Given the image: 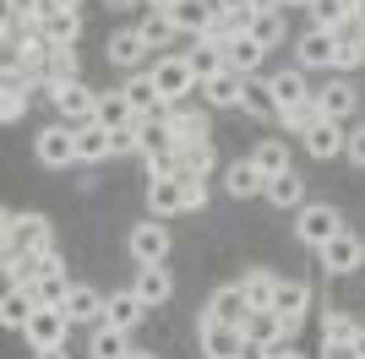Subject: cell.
I'll list each match as a JSON object with an SVG mask.
<instances>
[{"label":"cell","instance_id":"6da1fadb","mask_svg":"<svg viewBox=\"0 0 365 359\" xmlns=\"http://www.w3.org/2000/svg\"><path fill=\"white\" fill-rule=\"evenodd\" d=\"M148 76H153V88H158L164 104H180V98L202 93V82H197V71H191V60H185V55H158Z\"/></svg>","mask_w":365,"mask_h":359},{"label":"cell","instance_id":"7a4b0ae2","mask_svg":"<svg viewBox=\"0 0 365 359\" xmlns=\"http://www.w3.org/2000/svg\"><path fill=\"white\" fill-rule=\"evenodd\" d=\"M38 251H49V218L6 212V256H38Z\"/></svg>","mask_w":365,"mask_h":359},{"label":"cell","instance_id":"3957f363","mask_svg":"<svg viewBox=\"0 0 365 359\" xmlns=\"http://www.w3.org/2000/svg\"><path fill=\"white\" fill-rule=\"evenodd\" d=\"M338 229H344V212L327 207V202H305L300 218H294V234H300V245H311V251H322Z\"/></svg>","mask_w":365,"mask_h":359},{"label":"cell","instance_id":"277c9868","mask_svg":"<svg viewBox=\"0 0 365 359\" xmlns=\"http://www.w3.org/2000/svg\"><path fill=\"white\" fill-rule=\"evenodd\" d=\"M66 332H71V316H66V305H38V311L28 316V327H22V338H28L33 348H61Z\"/></svg>","mask_w":365,"mask_h":359},{"label":"cell","instance_id":"5b68a950","mask_svg":"<svg viewBox=\"0 0 365 359\" xmlns=\"http://www.w3.org/2000/svg\"><path fill=\"white\" fill-rule=\"evenodd\" d=\"M125 251H131V261H137V267H158V261L169 256V229H164V218L137 224V229H131V239H125Z\"/></svg>","mask_w":365,"mask_h":359},{"label":"cell","instance_id":"8992f818","mask_svg":"<svg viewBox=\"0 0 365 359\" xmlns=\"http://www.w3.org/2000/svg\"><path fill=\"white\" fill-rule=\"evenodd\" d=\"M33 152H38V164L44 169H66V164H76V125H44L38 131V142H33Z\"/></svg>","mask_w":365,"mask_h":359},{"label":"cell","instance_id":"52a82bcc","mask_svg":"<svg viewBox=\"0 0 365 359\" xmlns=\"http://www.w3.org/2000/svg\"><path fill=\"white\" fill-rule=\"evenodd\" d=\"M294 49H300V71H333V60H338V33H333V28H305Z\"/></svg>","mask_w":365,"mask_h":359},{"label":"cell","instance_id":"ba28073f","mask_svg":"<svg viewBox=\"0 0 365 359\" xmlns=\"http://www.w3.org/2000/svg\"><path fill=\"white\" fill-rule=\"evenodd\" d=\"M49 104L61 109L66 125H88V120H98V93H88L82 82H71V88H49Z\"/></svg>","mask_w":365,"mask_h":359},{"label":"cell","instance_id":"9c48e42d","mask_svg":"<svg viewBox=\"0 0 365 359\" xmlns=\"http://www.w3.org/2000/svg\"><path fill=\"white\" fill-rule=\"evenodd\" d=\"M245 316H251V299H245V288H240V283H224L213 299H207L202 321H218V327H245Z\"/></svg>","mask_w":365,"mask_h":359},{"label":"cell","instance_id":"30bf717a","mask_svg":"<svg viewBox=\"0 0 365 359\" xmlns=\"http://www.w3.org/2000/svg\"><path fill=\"white\" fill-rule=\"evenodd\" d=\"M317 256H322V267H327V272H354V267H365V239L349 234V229H338Z\"/></svg>","mask_w":365,"mask_h":359},{"label":"cell","instance_id":"8fae6325","mask_svg":"<svg viewBox=\"0 0 365 359\" xmlns=\"http://www.w3.org/2000/svg\"><path fill=\"white\" fill-rule=\"evenodd\" d=\"M300 142H305V152H311V158H322V164H327V158H338V152L349 147V131H344V120H327V115H322L317 125L300 136Z\"/></svg>","mask_w":365,"mask_h":359},{"label":"cell","instance_id":"7c38bea8","mask_svg":"<svg viewBox=\"0 0 365 359\" xmlns=\"http://www.w3.org/2000/svg\"><path fill=\"white\" fill-rule=\"evenodd\" d=\"M273 311H278V321H284V332H300V321H305V311H311V288L305 283H284V278H278V294H273Z\"/></svg>","mask_w":365,"mask_h":359},{"label":"cell","instance_id":"4fadbf2b","mask_svg":"<svg viewBox=\"0 0 365 359\" xmlns=\"http://www.w3.org/2000/svg\"><path fill=\"white\" fill-rule=\"evenodd\" d=\"M148 212H153V218H175V212H185L180 175H148Z\"/></svg>","mask_w":365,"mask_h":359},{"label":"cell","instance_id":"5bb4252c","mask_svg":"<svg viewBox=\"0 0 365 359\" xmlns=\"http://www.w3.org/2000/svg\"><path fill=\"white\" fill-rule=\"evenodd\" d=\"M104 158H115V131H104L98 120L76 125V164H104Z\"/></svg>","mask_w":365,"mask_h":359},{"label":"cell","instance_id":"9a60e30c","mask_svg":"<svg viewBox=\"0 0 365 359\" xmlns=\"http://www.w3.org/2000/svg\"><path fill=\"white\" fill-rule=\"evenodd\" d=\"M38 33H44L55 49H71L76 38H82V11H61V6H49V11L38 16Z\"/></svg>","mask_w":365,"mask_h":359},{"label":"cell","instance_id":"2e32d148","mask_svg":"<svg viewBox=\"0 0 365 359\" xmlns=\"http://www.w3.org/2000/svg\"><path fill=\"white\" fill-rule=\"evenodd\" d=\"M197 332H202V354H207V359H240V343H245V332H240V327L197 321Z\"/></svg>","mask_w":365,"mask_h":359},{"label":"cell","instance_id":"e0dca14e","mask_svg":"<svg viewBox=\"0 0 365 359\" xmlns=\"http://www.w3.org/2000/svg\"><path fill=\"white\" fill-rule=\"evenodd\" d=\"M213 16H218V0H180V6L169 11V22H175L180 33H191V38H207Z\"/></svg>","mask_w":365,"mask_h":359},{"label":"cell","instance_id":"ac0fdd59","mask_svg":"<svg viewBox=\"0 0 365 359\" xmlns=\"http://www.w3.org/2000/svg\"><path fill=\"white\" fill-rule=\"evenodd\" d=\"M120 93L131 98V109H137L142 120H164V115H169V104L158 98V88H153V76H148V71H137V76H131V82H125Z\"/></svg>","mask_w":365,"mask_h":359},{"label":"cell","instance_id":"d6986e66","mask_svg":"<svg viewBox=\"0 0 365 359\" xmlns=\"http://www.w3.org/2000/svg\"><path fill=\"white\" fill-rule=\"evenodd\" d=\"M142 316H148V305H142L137 288H115V294H109V305H104V321H109V327H120V332H131Z\"/></svg>","mask_w":365,"mask_h":359},{"label":"cell","instance_id":"ffe728a7","mask_svg":"<svg viewBox=\"0 0 365 359\" xmlns=\"http://www.w3.org/2000/svg\"><path fill=\"white\" fill-rule=\"evenodd\" d=\"M104 55H109V66H120V71H137L142 60H148V38H142V28H125V33H115Z\"/></svg>","mask_w":365,"mask_h":359},{"label":"cell","instance_id":"44dd1931","mask_svg":"<svg viewBox=\"0 0 365 359\" xmlns=\"http://www.w3.org/2000/svg\"><path fill=\"white\" fill-rule=\"evenodd\" d=\"M245 115L257 120H278V93H273V76H245V98H240Z\"/></svg>","mask_w":365,"mask_h":359},{"label":"cell","instance_id":"7402d4cb","mask_svg":"<svg viewBox=\"0 0 365 359\" xmlns=\"http://www.w3.org/2000/svg\"><path fill=\"white\" fill-rule=\"evenodd\" d=\"M354 104H360V93H354V82H344V76H338V82H327V88L317 93V109H322L327 120H349Z\"/></svg>","mask_w":365,"mask_h":359},{"label":"cell","instance_id":"603a6c76","mask_svg":"<svg viewBox=\"0 0 365 359\" xmlns=\"http://www.w3.org/2000/svg\"><path fill=\"white\" fill-rule=\"evenodd\" d=\"M202 98L213 109H240V98H245V76L240 71H218L213 82H202Z\"/></svg>","mask_w":365,"mask_h":359},{"label":"cell","instance_id":"cb8c5ba5","mask_svg":"<svg viewBox=\"0 0 365 359\" xmlns=\"http://www.w3.org/2000/svg\"><path fill=\"white\" fill-rule=\"evenodd\" d=\"M131 288L142 294V305H148V311H158V305L175 294V278H169L164 261H158V267H137V283H131Z\"/></svg>","mask_w":365,"mask_h":359},{"label":"cell","instance_id":"d4e9b609","mask_svg":"<svg viewBox=\"0 0 365 359\" xmlns=\"http://www.w3.org/2000/svg\"><path fill=\"white\" fill-rule=\"evenodd\" d=\"M104 305H109V299L98 294V288H88V283H71V294H66L71 327H76V321H104Z\"/></svg>","mask_w":365,"mask_h":359},{"label":"cell","instance_id":"484cf974","mask_svg":"<svg viewBox=\"0 0 365 359\" xmlns=\"http://www.w3.org/2000/svg\"><path fill=\"white\" fill-rule=\"evenodd\" d=\"M185 60H191L197 82H213L218 71H229V55H224V44H213V38H197V49H185Z\"/></svg>","mask_w":365,"mask_h":359},{"label":"cell","instance_id":"4316f807","mask_svg":"<svg viewBox=\"0 0 365 359\" xmlns=\"http://www.w3.org/2000/svg\"><path fill=\"white\" fill-rule=\"evenodd\" d=\"M224 185H229V196H235V202H245V196H262V191H267V175H262L251 158H240V164H229Z\"/></svg>","mask_w":365,"mask_h":359},{"label":"cell","instance_id":"83f0119b","mask_svg":"<svg viewBox=\"0 0 365 359\" xmlns=\"http://www.w3.org/2000/svg\"><path fill=\"white\" fill-rule=\"evenodd\" d=\"M38 311V299H33V288H6V299H0V327H11V332H22L28 327V316Z\"/></svg>","mask_w":365,"mask_h":359},{"label":"cell","instance_id":"f1b7e54d","mask_svg":"<svg viewBox=\"0 0 365 359\" xmlns=\"http://www.w3.org/2000/svg\"><path fill=\"white\" fill-rule=\"evenodd\" d=\"M137 109H131V98L125 93H98V125L104 131H125V125H137Z\"/></svg>","mask_w":365,"mask_h":359},{"label":"cell","instance_id":"f546056e","mask_svg":"<svg viewBox=\"0 0 365 359\" xmlns=\"http://www.w3.org/2000/svg\"><path fill=\"white\" fill-rule=\"evenodd\" d=\"M360 327L365 321H354L349 311H327V321H322V348H354Z\"/></svg>","mask_w":365,"mask_h":359},{"label":"cell","instance_id":"4dcf8cb0","mask_svg":"<svg viewBox=\"0 0 365 359\" xmlns=\"http://www.w3.org/2000/svg\"><path fill=\"white\" fill-rule=\"evenodd\" d=\"M22 115H28V76L16 71V66H6V98H0V120H6V125H16Z\"/></svg>","mask_w":365,"mask_h":359},{"label":"cell","instance_id":"1f68e13d","mask_svg":"<svg viewBox=\"0 0 365 359\" xmlns=\"http://www.w3.org/2000/svg\"><path fill=\"white\" fill-rule=\"evenodd\" d=\"M224 55H229V71L257 76V66H262V55H267V49H262L251 33H240V38H229V44H224Z\"/></svg>","mask_w":365,"mask_h":359},{"label":"cell","instance_id":"d6a6232c","mask_svg":"<svg viewBox=\"0 0 365 359\" xmlns=\"http://www.w3.org/2000/svg\"><path fill=\"white\" fill-rule=\"evenodd\" d=\"M267 202H273V207H305V180L294 175V169H284V175H273L267 180Z\"/></svg>","mask_w":365,"mask_h":359},{"label":"cell","instance_id":"836d02e7","mask_svg":"<svg viewBox=\"0 0 365 359\" xmlns=\"http://www.w3.org/2000/svg\"><path fill=\"white\" fill-rule=\"evenodd\" d=\"M240 332H245V338H257V343H267V348H273V343H289V332H284L278 311H251Z\"/></svg>","mask_w":365,"mask_h":359},{"label":"cell","instance_id":"e575fe53","mask_svg":"<svg viewBox=\"0 0 365 359\" xmlns=\"http://www.w3.org/2000/svg\"><path fill=\"white\" fill-rule=\"evenodd\" d=\"M240 288H245V299H251V311H273V294H278V278L267 267H257V272H245L240 278Z\"/></svg>","mask_w":365,"mask_h":359},{"label":"cell","instance_id":"d590c367","mask_svg":"<svg viewBox=\"0 0 365 359\" xmlns=\"http://www.w3.org/2000/svg\"><path fill=\"white\" fill-rule=\"evenodd\" d=\"M273 93H278V115H284L289 104H305V98H311L305 71H300V66H294V71H278V76H273Z\"/></svg>","mask_w":365,"mask_h":359},{"label":"cell","instance_id":"8d00e7d4","mask_svg":"<svg viewBox=\"0 0 365 359\" xmlns=\"http://www.w3.org/2000/svg\"><path fill=\"white\" fill-rule=\"evenodd\" d=\"M93 359H131L125 332H120V327H109V321H98V332H93Z\"/></svg>","mask_w":365,"mask_h":359},{"label":"cell","instance_id":"74e56055","mask_svg":"<svg viewBox=\"0 0 365 359\" xmlns=\"http://www.w3.org/2000/svg\"><path fill=\"white\" fill-rule=\"evenodd\" d=\"M44 71H49V88H71V82H82V66H76L71 49H49Z\"/></svg>","mask_w":365,"mask_h":359},{"label":"cell","instance_id":"f35d334b","mask_svg":"<svg viewBox=\"0 0 365 359\" xmlns=\"http://www.w3.org/2000/svg\"><path fill=\"white\" fill-rule=\"evenodd\" d=\"M251 164H257L262 175L273 180V175H284V169H289V147H284L278 136H267V142H257V152H251Z\"/></svg>","mask_w":365,"mask_h":359},{"label":"cell","instance_id":"ab89813d","mask_svg":"<svg viewBox=\"0 0 365 359\" xmlns=\"http://www.w3.org/2000/svg\"><path fill=\"white\" fill-rule=\"evenodd\" d=\"M142 38H148V49H164V44L180 38V28L169 22V11H148V16H142Z\"/></svg>","mask_w":365,"mask_h":359},{"label":"cell","instance_id":"60d3db41","mask_svg":"<svg viewBox=\"0 0 365 359\" xmlns=\"http://www.w3.org/2000/svg\"><path fill=\"white\" fill-rule=\"evenodd\" d=\"M28 288H33V299H38V305H66V294H71L66 272H38Z\"/></svg>","mask_w":365,"mask_h":359},{"label":"cell","instance_id":"b9f144b4","mask_svg":"<svg viewBox=\"0 0 365 359\" xmlns=\"http://www.w3.org/2000/svg\"><path fill=\"white\" fill-rule=\"evenodd\" d=\"M175 152H180L185 175H207V169H213V142H207V136H197V142H185V147H175Z\"/></svg>","mask_w":365,"mask_h":359},{"label":"cell","instance_id":"7bdbcfd3","mask_svg":"<svg viewBox=\"0 0 365 359\" xmlns=\"http://www.w3.org/2000/svg\"><path fill=\"white\" fill-rule=\"evenodd\" d=\"M278 120H284V125H289L294 136H305V131H311V125H317V120H322V109H317V93H311L305 104H289V109H284V115H278Z\"/></svg>","mask_w":365,"mask_h":359},{"label":"cell","instance_id":"ee69618b","mask_svg":"<svg viewBox=\"0 0 365 359\" xmlns=\"http://www.w3.org/2000/svg\"><path fill=\"white\" fill-rule=\"evenodd\" d=\"M251 38H257L262 49H273L278 38H284V11H257V22H251Z\"/></svg>","mask_w":365,"mask_h":359},{"label":"cell","instance_id":"f6af8a7d","mask_svg":"<svg viewBox=\"0 0 365 359\" xmlns=\"http://www.w3.org/2000/svg\"><path fill=\"white\" fill-rule=\"evenodd\" d=\"M311 16H317V28H344L349 22V0H311Z\"/></svg>","mask_w":365,"mask_h":359},{"label":"cell","instance_id":"bcb514c9","mask_svg":"<svg viewBox=\"0 0 365 359\" xmlns=\"http://www.w3.org/2000/svg\"><path fill=\"white\" fill-rule=\"evenodd\" d=\"M180 191H185V212L207 207V175H185V169H180Z\"/></svg>","mask_w":365,"mask_h":359},{"label":"cell","instance_id":"7dc6e473","mask_svg":"<svg viewBox=\"0 0 365 359\" xmlns=\"http://www.w3.org/2000/svg\"><path fill=\"white\" fill-rule=\"evenodd\" d=\"M365 66V44H344L338 38V60H333V71H360Z\"/></svg>","mask_w":365,"mask_h":359},{"label":"cell","instance_id":"c3c4849f","mask_svg":"<svg viewBox=\"0 0 365 359\" xmlns=\"http://www.w3.org/2000/svg\"><path fill=\"white\" fill-rule=\"evenodd\" d=\"M120 152H142V120L125 125V131H115V158H120Z\"/></svg>","mask_w":365,"mask_h":359},{"label":"cell","instance_id":"681fc988","mask_svg":"<svg viewBox=\"0 0 365 359\" xmlns=\"http://www.w3.org/2000/svg\"><path fill=\"white\" fill-rule=\"evenodd\" d=\"M6 11H16V16H44L49 0H6Z\"/></svg>","mask_w":365,"mask_h":359},{"label":"cell","instance_id":"f907efd6","mask_svg":"<svg viewBox=\"0 0 365 359\" xmlns=\"http://www.w3.org/2000/svg\"><path fill=\"white\" fill-rule=\"evenodd\" d=\"M344 152H349L354 169H365V125H360V131H349V147H344Z\"/></svg>","mask_w":365,"mask_h":359},{"label":"cell","instance_id":"816d5d0a","mask_svg":"<svg viewBox=\"0 0 365 359\" xmlns=\"http://www.w3.org/2000/svg\"><path fill=\"white\" fill-rule=\"evenodd\" d=\"M240 359H273V348L257 343V338H245V343H240Z\"/></svg>","mask_w":365,"mask_h":359},{"label":"cell","instance_id":"f5cc1de1","mask_svg":"<svg viewBox=\"0 0 365 359\" xmlns=\"http://www.w3.org/2000/svg\"><path fill=\"white\" fill-rule=\"evenodd\" d=\"M33 359H71V354H66V343H61V348H33Z\"/></svg>","mask_w":365,"mask_h":359},{"label":"cell","instance_id":"db71d44e","mask_svg":"<svg viewBox=\"0 0 365 359\" xmlns=\"http://www.w3.org/2000/svg\"><path fill=\"white\" fill-rule=\"evenodd\" d=\"M251 11H284V0H251Z\"/></svg>","mask_w":365,"mask_h":359},{"label":"cell","instance_id":"11a10c76","mask_svg":"<svg viewBox=\"0 0 365 359\" xmlns=\"http://www.w3.org/2000/svg\"><path fill=\"white\" fill-rule=\"evenodd\" d=\"M273 359H305V354H294L289 343H273Z\"/></svg>","mask_w":365,"mask_h":359},{"label":"cell","instance_id":"9f6ffc18","mask_svg":"<svg viewBox=\"0 0 365 359\" xmlns=\"http://www.w3.org/2000/svg\"><path fill=\"white\" fill-rule=\"evenodd\" d=\"M142 6H153V11H175L180 0H142Z\"/></svg>","mask_w":365,"mask_h":359},{"label":"cell","instance_id":"6f0895ef","mask_svg":"<svg viewBox=\"0 0 365 359\" xmlns=\"http://www.w3.org/2000/svg\"><path fill=\"white\" fill-rule=\"evenodd\" d=\"M354 359H365V327H360V338H354Z\"/></svg>","mask_w":365,"mask_h":359},{"label":"cell","instance_id":"680465c9","mask_svg":"<svg viewBox=\"0 0 365 359\" xmlns=\"http://www.w3.org/2000/svg\"><path fill=\"white\" fill-rule=\"evenodd\" d=\"M49 6H61V11H76V6H82V0H49Z\"/></svg>","mask_w":365,"mask_h":359},{"label":"cell","instance_id":"91938a15","mask_svg":"<svg viewBox=\"0 0 365 359\" xmlns=\"http://www.w3.org/2000/svg\"><path fill=\"white\" fill-rule=\"evenodd\" d=\"M131 359H158V354H148V348H131Z\"/></svg>","mask_w":365,"mask_h":359},{"label":"cell","instance_id":"94428289","mask_svg":"<svg viewBox=\"0 0 365 359\" xmlns=\"http://www.w3.org/2000/svg\"><path fill=\"white\" fill-rule=\"evenodd\" d=\"M289 6H311V0H284V11H289Z\"/></svg>","mask_w":365,"mask_h":359}]
</instances>
